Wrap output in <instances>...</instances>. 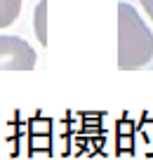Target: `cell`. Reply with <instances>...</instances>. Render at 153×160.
<instances>
[{"label":"cell","mask_w":153,"mask_h":160,"mask_svg":"<svg viewBox=\"0 0 153 160\" xmlns=\"http://www.w3.org/2000/svg\"><path fill=\"white\" fill-rule=\"evenodd\" d=\"M153 61V33L132 5H118V68H141Z\"/></svg>","instance_id":"obj_1"},{"label":"cell","mask_w":153,"mask_h":160,"mask_svg":"<svg viewBox=\"0 0 153 160\" xmlns=\"http://www.w3.org/2000/svg\"><path fill=\"white\" fill-rule=\"evenodd\" d=\"M33 31L35 38L40 40V45L47 47V0H40L33 12Z\"/></svg>","instance_id":"obj_3"},{"label":"cell","mask_w":153,"mask_h":160,"mask_svg":"<svg viewBox=\"0 0 153 160\" xmlns=\"http://www.w3.org/2000/svg\"><path fill=\"white\" fill-rule=\"evenodd\" d=\"M21 5H24V0H0V31L19 19Z\"/></svg>","instance_id":"obj_4"},{"label":"cell","mask_w":153,"mask_h":160,"mask_svg":"<svg viewBox=\"0 0 153 160\" xmlns=\"http://www.w3.org/2000/svg\"><path fill=\"white\" fill-rule=\"evenodd\" d=\"M141 2V7H144V12L148 14V19L153 21V0H139Z\"/></svg>","instance_id":"obj_5"},{"label":"cell","mask_w":153,"mask_h":160,"mask_svg":"<svg viewBox=\"0 0 153 160\" xmlns=\"http://www.w3.org/2000/svg\"><path fill=\"white\" fill-rule=\"evenodd\" d=\"M35 66V50L24 38L0 35V68L3 71H31Z\"/></svg>","instance_id":"obj_2"}]
</instances>
